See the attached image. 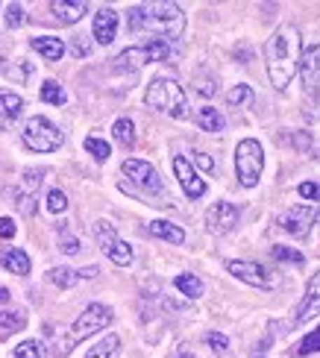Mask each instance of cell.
<instances>
[{
  "label": "cell",
  "mask_w": 320,
  "mask_h": 358,
  "mask_svg": "<svg viewBox=\"0 0 320 358\" xmlns=\"http://www.w3.org/2000/svg\"><path fill=\"white\" fill-rule=\"evenodd\" d=\"M118 36V12L115 9H100L95 15V38L97 44H112Z\"/></svg>",
  "instance_id": "obj_16"
},
{
  "label": "cell",
  "mask_w": 320,
  "mask_h": 358,
  "mask_svg": "<svg viewBox=\"0 0 320 358\" xmlns=\"http://www.w3.org/2000/svg\"><path fill=\"white\" fill-rule=\"evenodd\" d=\"M15 358H44V347L39 341H21V344L15 347Z\"/></svg>",
  "instance_id": "obj_31"
},
{
  "label": "cell",
  "mask_w": 320,
  "mask_h": 358,
  "mask_svg": "<svg viewBox=\"0 0 320 358\" xmlns=\"http://www.w3.org/2000/svg\"><path fill=\"white\" fill-rule=\"evenodd\" d=\"M50 12H53L62 24H77L83 15L88 12V6L80 3V0H77V3H71V0H53V3H50Z\"/></svg>",
  "instance_id": "obj_17"
},
{
  "label": "cell",
  "mask_w": 320,
  "mask_h": 358,
  "mask_svg": "<svg viewBox=\"0 0 320 358\" xmlns=\"http://www.w3.org/2000/svg\"><path fill=\"white\" fill-rule=\"evenodd\" d=\"M150 235H156V238H165V241H171V244H182L186 241V232H182L176 223H167V220H153L150 223Z\"/></svg>",
  "instance_id": "obj_21"
},
{
  "label": "cell",
  "mask_w": 320,
  "mask_h": 358,
  "mask_svg": "<svg viewBox=\"0 0 320 358\" xmlns=\"http://www.w3.org/2000/svg\"><path fill=\"white\" fill-rule=\"evenodd\" d=\"M174 173H176V179H179L182 191H186L191 200H197V197H203V194H206V182H203L200 176H197V171L191 168V162H188L186 156H176V159H174Z\"/></svg>",
  "instance_id": "obj_15"
},
{
  "label": "cell",
  "mask_w": 320,
  "mask_h": 358,
  "mask_svg": "<svg viewBox=\"0 0 320 358\" xmlns=\"http://www.w3.org/2000/svg\"><path fill=\"white\" fill-rule=\"evenodd\" d=\"M197 165H200L203 171H211V168H215V162H211L206 153H197Z\"/></svg>",
  "instance_id": "obj_40"
},
{
  "label": "cell",
  "mask_w": 320,
  "mask_h": 358,
  "mask_svg": "<svg viewBox=\"0 0 320 358\" xmlns=\"http://www.w3.org/2000/svg\"><path fill=\"white\" fill-rule=\"evenodd\" d=\"M314 317H320V271L309 279L306 294H302V303L297 306L294 317H291V326H302V323H309Z\"/></svg>",
  "instance_id": "obj_12"
},
{
  "label": "cell",
  "mask_w": 320,
  "mask_h": 358,
  "mask_svg": "<svg viewBox=\"0 0 320 358\" xmlns=\"http://www.w3.org/2000/svg\"><path fill=\"white\" fill-rule=\"evenodd\" d=\"M15 232H18V227H15V220L12 217H0V238H15Z\"/></svg>",
  "instance_id": "obj_38"
},
{
  "label": "cell",
  "mask_w": 320,
  "mask_h": 358,
  "mask_svg": "<svg viewBox=\"0 0 320 358\" xmlns=\"http://www.w3.org/2000/svg\"><path fill=\"white\" fill-rule=\"evenodd\" d=\"M9 303V291L4 288V285H0V306H6Z\"/></svg>",
  "instance_id": "obj_42"
},
{
  "label": "cell",
  "mask_w": 320,
  "mask_h": 358,
  "mask_svg": "<svg viewBox=\"0 0 320 358\" xmlns=\"http://www.w3.org/2000/svg\"><path fill=\"white\" fill-rule=\"evenodd\" d=\"M253 100H256V94L250 85H235L226 92V103H230V106H250Z\"/></svg>",
  "instance_id": "obj_29"
},
{
  "label": "cell",
  "mask_w": 320,
  "mask_h": 358,
  "mask_svg": "<svg viewBox=\"0 0 320 358\" xmlns=\"http://www.w3.org/2000/svg\"><path fill=\"white\" fill-rule=\"evenodd\" d=\"M74 50H77L80 56H85V53H88V44H85L83 38H77V44H74Z\"/></svg>",
  "instance_id": "obj_41"
},
{
  "label": "cell",
  "mask_w": 320,
  "mask_h": 358,
  "mask_svg": "<svg viewBox=\"0 0 320 358\" xmlns=\"http://www.w3.org/2000/svg\"><path fill=\"white\" fill-rule=\"evenodd\" d=\"M24 326H27V315H24V308L0 311V335H12V332H21Z\"/></svg>",
  "instance_id": "obj_22"
},
{
  "label": "cell",
  "mask_w": 320,
  "mask_h": 358,
  "mask_svg": "<svg viewBox=\"0 0 320 358\" xmlns=\"http://www.w3.org/2000/svg\"><path fill=\"white\" fill-rule=\"evenodd\" d=\"M4 65H6V53L0 50V71H4Z\"/></svg>",
  "instance_id": "obj_44"
},
{
  "label": "cell",
  "mask_w": 320,
  "mask_h": 358,
  "mask_svg": "<svg viewBox=\"0 0 320 358\" xmlns=\"http://www.w3.org/2000/svg\"><path fill=\"white\" fill-rule=\"evenodd\" d=\"M176 358H194V355H191V352H188V350H186V347H182V350H179V352H176Z\"/></svg>",
  "instance_id": "obj_43"
},
{
  "label": "cell",
  "mask_w": 320,
  "mask_h": 358,
  "mask_svg": "<svg viewBox=\"0 0 320 358\" xmlns=\"http://www.w3.org/2000/svg\"><path fill=\"white\" fill-rule=\"evenodd\" d=\"M197 124H200V129H206V132H221L226 127L223 115L215 106H200L197 109Z\"/></svg>",
  "instance_id": "obj_24"
},
{
  "label": "cell",
  "mask_w": 320,
  "mask_h": 358,
  "mask_svg": "<svg viewBox=\"0 0 320 358\" xmlns=\"http://www.w3.org/2000/svg\"><path fill=\"white\" fill-rule=\"evenodd\" d=\"M144 103L150 109L156 112H165L182 121V117L188 115V100H186V92H182V85L176 80H167V77H156L153 83L147 85L144 92Z\"/></svg>",
  "instance_id": "obj_4"
},
{
  "label": "cell",
  "mask_w": 320,
  "mask_h": 358,
  "mask_svg": "<svg viewBox=\"0 0 320 358\" xmlns=\"http://www.w3.org/2000/svg\"><path fill=\"white\" fill-rule=\"evenodd\" d=\"M112 136L118 138V144L132 147L135 144V124L130 121V117H118L115 127H112Z\"/></svg>",
  "instance_id": "obj_28"
},
{
  "label": "cell",
  "mask_w": 320,
  "mask_h": 358,
  "mask_svg": "<svg viewBox=\"0 0 320 358\" xmlns=\"http://www.w3.org/2000/svg\"><path fill=\"white\" fill-rule=\"evenodd\" d=\"M85 150H88L91 156H95L97 162H106V159L112 156V147L106 144L103 138H97V136H88V138H85Z\"/></svg>",
  "instance_id": "obj_30"
},
{
  "label": "cell",
  "mask_w": 320,
  "mask_h": 358,
  "mask_svg": "<svg viewBox=\"0 0 320 358\" xmlns=\"http://www.w3.org/2000/svg\"><path fill=\"white\" fill-rule=\"evenodd\" d=\"M65 208H68V197H65V191H59V188L48 191V212H53V215H62Z\"/></svg>",
  "instance_id": "obj_32"
},
{
  "label": "cell",
  "mask_w": 320,
  "mask_h": 358,
  "mask_svg": "<svg viewBox=\"0 0 320 358\" xmlns=\"http://www.w3.org/2000/svg\"><path fill=\"white\" fill-rule=\"evenodd\" d=\"M130 29L132 33H156L162 41H174L186 29V12L176 3H144L130 9Z\"/></svg>",
  "instance_id": "obj_2"
},
{
  "label": "cell",
  "mask_w": 320,
  "mask_h": 358,
  "mask_svg": "<svg viewBox=\"0 0 320 358\" xmlns=\"http://www.w3.org/2000/svg\"><path fill=\"white\" fill-rule=\"evenodd\" d=\"M226 271H230L235 279L247 282L250 288H262V291L273 288V276H270V271H265V267L258 264V262H244V259H232V262H226Z\"/></svg>",
  "instance_id": "obj_10"
},
{
  "label": "cell",
  "mask_w": 320,
  "mask_h": 358,
  "mask_svg": "<svg viewBox=\"0 0 320 358\" xmlns=\"http://www.w3.org/2000/svg\"><path fill=\"white\" fill-rule=\"evenodd\" d=\"M171 56H174L171 44L162 38H153V41L141 44V48H127L120 56H115V68L118 71H139L147 62H167Z\"/></svg>",
  "instance_id": "obj_7"
},
{
  "label": "cell",
  "mask_w": 320,
  "mask_h": 358,
  "mask_svg": "<svg viewBox=\"0 0 320 358\" xmlns=\"http://www.w3.org/2000/svg\"><path fill=\"white\" fill-rule=\"evenodd\" d=\"M21 138H24V144L29 147V150H36V153H53L65 141L62 129H59L56 124H50L48 117H41V115L29 117V121L24 124Z\"/></svg>",
  "instance_id": "obj_6"
},
{
  "label": "cell",
  "mask_w": 320,
  "mask_h": 358,
  "mask_svg": "<svg viewBox=\"0 0 320 358\" xmlns=\"http://www.w3.org/2000/svg\"><path fill=\"white\" fill-rule=\"evenodd\" d=\"M238 223V208L232 203H215L206 212V229L215 235H226Z\"/></svg>",
  "instance_id": "obj_13"
},
{
  "label": "cell",
  "mask_w": 320,
  "mask_h": 358,
  "mask_svg": "<svg viewBox=\"0 0 320 358\" xmlns=\"http://www.w3.org/2000/svg\"><path fill=\"white\" fill-rule=\"evenodd\" d=\"M59 247H62L65 256H77V252H80V241H77V238H71V235H65V238H62V244H59Z\"/></svg>",
  "instance_id": "obj_39"
},
{
  "label": "cell",
  "mask_w": 320,
  "mask_h": 358,
  "mask_svg": "<svg viewBox=\"0 0 320 358\" xmlns=\"http://www.w3.org/2000/svg\"><path fill=\"white\" fill-rule=\"evenodd\" d=\"M317 350H320V326H317L312 335H306V341H302V344L297 347V352L306 358V355H312V352H317Z\"/></svg>",
  "instance_id": "obj_34"
},
{
  "label": "cell",
  "mask_w": 320,
  "mask_h": 358,
  "mask_svg": "<svg viewBox=\"0 0 320 358\" xmlns=\"http://www.w3.org/2000/svg\"><path fill=\"white\" fill-rule=\"evenodd\" d=\"M297 194L302 200H314V203H320V182H302L300 188H297Z\"/></svg>",
  "instance_id": "obj_37"
},
{
  "label": "cell",
  "mask_w": 320,
  "mask_h": 358,
  "mask_svg": "<svg viewBox=\"0 0 320 358\" xmlns=\"http://www.w3.org/2000/svg\"><path fill=\"white\" fill-rule=\"evenodd\" d=\"M41 100L50 103V106H65L68 94H65V88L59 85L56 80H48V83H41Z\"/></svg>",
  "instance_id": "obj_27"
},
{
  "label": "cell",
  "mask_w": 320,
  "mask_h": 358,
  "mask_svg": "<svg viewBox=\"0 0 320 358\" xmlns=\"http://www.w3.org/2000/svg\"><path fill=\"white\" fill-rule=\"evenodd\" d=\"M48 282L50 285H56L59 291H68L80 282V273L71 271V267H53V271H48Z\"/></svg>",
  "instance_id": "obj_25"
},
{
  "label": "cell",
  "mask_w": 320,
  "mask_h": 358,
  "mask_svg": "<svg viewBox=\"0 0 320 358\" xmlns=\"http://www.w3.org/2000/svg\"><path fill=\"white\" fill-rule=\"evenodd\" d=\"M206 344H209L211 350H215L218 355L230 352V338H226V335H221V332H209V335H206Z\"/></svg>",
  "instance_id": "obj_35"
},
{
  "label": "cell",
  "mask_w": 320,
  "mask_h": 358,
  "mask_svg": "<svg viewBox=\"0 0 320 358\" xmlns=\"http://www.w3.org/2000/svg\"><path fill=\"white\" fill-rule=\"evenodd\" d=\"M0 264L6 267V271H12V273H18V276H27L29 273V256L24 250H18V247H12V250H6L4 256H0Z\"/></svg>",
  "instance_id": "obj_20"
},
{
  "label": "cell",
  "mask_w": 320,
  "mask_h": 358,
  "mask_svg": "<svg viewBox=\"0 0 320 358\" xmlns=\"http://www.w3.org/2000/svg\"><path fill=\"white\" fill-rule=\"evenodd\" d=\"M24 24V6L21 3H9L6 6V27H21Z\"/></svg>",
  "instance_id": "obj_36"
},
{
  "label": "cell",
  "mask_w": 320,
  "mask_h": 358,
  "mask_svg": "<svg viewBox=\"0 0 320 358\" xmlns=\"http://www.w3.org/2000/svg\"><path fill=\"white\" fill-rule=\"evenodd\" d=\"M300 33L297 27L282 24L273 29V36L265 44V62H267V77L277 92H285L291 85L294 73L300 68Z\"/></svg>",
  "instance_id": "obj_1"
},
{
  "label": "cell",
  "mask_w": 320,
  "mask_h": 358,
  "mask_svg": "<svg viewBox=\"0 0 320 358\" xmlns=\"http://www.w3.org/2000/svg\"><path fill=\"white\" fill-rule=\"evenodd\" d=\"M235 171L244 188H256L265 171V150L256 138H244L235 147Z\"/></svg>",
  "instance_id": "obj_5"
},
{
  "label": "cell",
  "mask_w": 320,
  "mask_h": 358,
  "mask_svg": "<svg viewBox=\"0 0 320 358\" xmlns=\"http://www.w3.org/2000/svg\"><path fill=\"white\" fill-rule=\"evenodd\" d=\"M112 320H115V315H112V308H109V306L91 303V306L83 311V315L74 320V326L68 329V335H65L62 344H56V355H68L74 347L80 344V341H85V338H91V335H97V332H103Z\"/></svg>",
  "instance_id": "obj_3"
},
{
  "label": "cell",
  "mask_w": 320,
  "mask_h": 358,
  "mask_svg": "<svg viewBox=\"0 0 320 358\" xmlns=\"http://www.w3.org/2000/svg\"><path fill=\"white\" fill-rule=\"evenodd\" d=\"M174 285H176L179 294H186L188 300H197V296H203V282L197 279L194 273H179Z\"/></svg>",
  "instance_id": "obj_26"
},
{
  "label": "cell",
  "mask_w": 320,
  "mask_h": 358,
  "mask_svg": "<svg viewBox=\"0 0 320 358\" xmlns=\"http://www.w3.org/2000/svg\"><path fill=\"white\" fill-rule=\"evenodd\" d=\"M270 256L277 262H291V264H302V252L294 250V247H273Z\"/></svg>",
  "instance_id": "obj_33"
},
{
  "label": "cell",
  "mask_w": 320,
  "mask_h": 358,
  "mask_svg": "<svg viewBox=\"0 0 320 358\" xmlns=\"http://www.w3.org/2000/svg\"><path fill=\"white\" fill-rule=\"evenodd\" d=\"M29 44H33L36 53H41L44 59H50V62H59V59L65 56V44L59 38H53V36H36Z\"/></svg>",
  "instance_id": "obj_18"
},
{
  "label": "cell",
  "mask_w": 320,
  "mask_h": 358,
  "mask_svg": "<svg viewBox=\"0 0 320 358\" xmlns=\"http://www.w3.org/2000/svg\"><path fill=\"white\" fill-rule=\"evenodd\" d=\"M124 176L135 188H141L144 194H162L165 185H162V176L156 173V168L150 165V162H141V159H127L124 162Z\"/></svg>",
  "instance_id": "obj_9"
},
{
  "label": "cell",
  "mask_w": 320,
  "mask_h": 358,
  "mask_svg": "<svg viewBox=\"0 0 320 358\" xmlns=\"http://www.w3.org/2000/svg\"><path fill=\"white\" fill-rule=\"evenodd\" d=\"M118 355H120V338L118 335H106L103 341H97V344L88 350L85 358H118Z\"/></svg>",
  "instance_id": "obj_23"
},
{
  "label": "cell",
  "mask_w": 320,
  "mask_h": 358,
  "mask_svg": "<svg viewBox=\"0 0 320 358\" xmlns=\"http://www.w3.org/2000/svg\"><path fill=\"white\" fill-rule=\"evenodd\" d=\"M95 238H97V247L103 250V256L112 259L118 267H127L132 262V247L115 232V227L109 220H97L95 223Z\"/></svg>",
  "instance_id": "obj_8"
},
{
  "label": "cell",
  "mask_w": 320,
  "mask_h": 358,
  "mask_svg": "<svg viewBox=\"0 0 320 358\" xmlns=\"http://www.w3.org/2000/svg\"><path fill=\"white\" fill-rule=\"evenodd\" d=\"M297 73L302 77L306 94L312 97L314 88H317V77H320V44H309V48L300 53V68H297Z\"/></svg>",
  "instance_id": "obj_14"
},
{
  "label": "cell",
  "mask_w": 320,
  "mask_h": 358,
  "mask_svg": "<svg viewBox=\"0 0 320 358\" xmlns=\"http://www.w3.org/2000/svg\"><path fill=\"white\" fill-rule=\"evenodd\" d=\"M314 220H317V212L314 208H302V206H294V208H288V212L279 215V227L288 232V235H294V238H306L314 227Z\"/></svg>",
  "instance_id": "obj_11"
},
{
  "label": "cell",
  "mask_w": 320,
  "mask_h": 358,
  "mask_svg": "<svg viewBox=\"0 0 320 358\" xmlns=\"http://www.w3.org/2000/svg\"><path fill=\"white\" fill-rule=\"evenodd\" d=\"M21 112H24V97L0 88V117L4 121H15V117H21Z\"/></svg>",
  "instance_id": "obj_19"
}]
</instances>
